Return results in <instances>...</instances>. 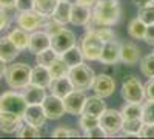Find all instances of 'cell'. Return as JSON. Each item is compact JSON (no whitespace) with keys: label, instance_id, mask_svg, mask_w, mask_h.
<instances>
[{"label":"cell","instance_id":"obj_2","mask_svg":"<svg viewBox=\"0 0 154 139\" xmlns=\"http://www.w3.org/2000/svg\"><path fill=\"white\" fill-rule=\"evenodd\" d=\"M31 70L26 64H12L6 67L5 81L12 90H23L31 82Z\"/></svg>","mask_w":154,"mask_h":139},{"label":"cell","instance_id":"obj_39","mask_svg":"<svg viewBox=\"0 0 154 139\" xmlns=\"http://www.w3.org/2000/svg\"><path fill=\"white\" fill-rule=\"evenodd\" d=\"M62 28H63V25H62L60 22L54 20V19H51V17H49V20L46 19V22H45V25H43V31H45L49 37L54 36L56 33H59Z\"/></svg>","mask_w":154,"mask_h":139},{"label":"cell","instance_id":"obj_16","mask_svg":"<svg viewBox=\"0 0 154 139\" xmlns=\"http://www.w3.org/2000/svg\"><path fill=\"white\" fill-rule=\"evenodd\" d=\"M45 90H46V88L29 82L22 90V94H23L25 100L28 102V105H42V102L46 97V91Z\"/></svg>","mask_w":154,"mask_h":139},{"label":"cell","instance_id":"obj_30","mask_svg":"<svg viewBox=\"0 0 154 139\" xmlns=\"http://www.w3.org/2000/svg\"><path fill=\"white\" fill-rule=\"evenodd\" d=\"M143 121L142 119H123L122 124V133L123 134H130V136H139L140 130H142Z\"/></svg>","mask_w":154,"mask_h":139},{"label":"cell","instance_id":"obj_15","mask_svg":"<svg viewBox=\"0 0 154 139\" xmlns=\"http://www.w3.org/2000/svg\"><path fill=\"white\" fill-rule=\"evenodd\" d=\"M49 91L51 94H54L57 97H66L72 90H74V85L71 82V79L68 76H60V77H53L49 84Z\"/></svg>","mask_w":154,"mask_h":139},{"label":"cell","instance_id":"obj_18","mask_svg":"<svg viewBox=\"0 0 154 139\" xmlns=\"http://www.w3.org/2000/svg\"><path fill=\"white\" fill-rule=\"evenodd\" d=\"M91 6H86L82 3H72V9H71V20L69 23L75 25V27H85L91 19Z\"/></svg>","mask_w":154,"mask_h":139},{"label":"cell","instance_id":"obj_49","mask_svg":"<svg viewBox=\"0 0 154 139\" xmlns=\"http://www.w3.org/2000/svg\"><path fill=\"white\" fill-rule=\"evenodd\" d=\"M5 71H6V62L0 59V79L5 77Z\"/></svg>","mask_w":154,"mask_h":139},{"label":"cell","instance_id":"obj_10","mask_svg":"<svg viewBox=\"0 0 154 139\" xmlns=\"http://www.w3.org/2000/svg\"><path fill=\"white\" fill-rule=\"evenodd\" d=\"M86 94L82 90H72L66 97H63V105H65V111L68 115L77 116L83 113V107L86 102Z\"/></svg>","mask_w":154,"mask_h":139},{"label":"cell","instance_id":"obj_35","mask_svg":"<svg viewBox=\"0 0 154 139\" xmlns=\"http://www.w3.org/2000/svg\"><path fill=\"white\" fill-rule=\"evenodd\" d=\"M99 125V118L97 116H93V115H86V113H82L80 115V119H79V127L85 131L91 130L94 127Z\"/></svg>","mask_w":154,"mask_h":139},{"label":"cell","instance_id":"obj_21","mask_svg":"<svg viewBox=\"0 0 154 139\" xmlns=\"http://www.w3.org/2000/svg\"><path fill=\"white\" fill-rule=\"evenodd\" d=\"M105 110H106V104H105L103 97H100V96H97V94L86 97V102H85V107H83V113H86V115H93V116H97V118H99Z\"/></svg>","mask_w":154,"mask_h":139},{"label":"cell","instance_id":"obj_11","mask_svg":"<svg viewBox=\"0 0 154 139\" xmlns=\"http://www.w3.org/2000/svg\"><path fill=\"white\" fill-rule=\"evenodd\" d=\"M42 108L45 111V116L46 119H60L63 115H65V105H63V99L62 97H57L54 94H46L45 100L42 102Z\"/></svg>","mask_w":154,"mask_h":139},{"label":"cell","instance_id":"obj_46","mask_svg":"<svg viewBox=\"0 0 154 139\" xmlns=\"http://www.w3.org/2000/svg\"><path fill=\"white\" fill-rule=\"evenodd\" d=\"M8 27H9V16H8L6 9L0 8V33H2L5 28H8Z\"/></svg>","mask_w":154,"mask_h":139},{"label":"cell","instance_id":"obj_37","mask_svg":"<svg viewBox=\"0 0 154 139\" xmlns=\"http://www.w3.org/2000/svg\"><path fill=\"white\" fill-rule=\"evenodd\" d=\"M143 111H142V121L143 122H149L154 124V100L151 99H145L143 100Z\"/></svg>","mask_w":154,"mask_h":139},{"label":"cell","instance_id":"obj_40","mask_svg":"<svg viewBox=\"0 0 154 139\" xmlns=\"http://www.w3.org/2000/svg\"><path fill=\"white\" fill-rule=\"evenodd\" d=\"M53 136L54 137H65V136H80L79 131H75L72 128H66V127H57L53 130Z\"/></svg>","mask_w":154,"mask_h":139},{"label":"cell","instance_id":"obj_24","mask_svg":"<svg viewBox=\"0 0 154 139\" xmlns=\"http://www.w3.org/2000/svg\"><path fill=\"white\" fill-rule=\"evenodd\" d=\"M51 73L48 70V67H43V65H37L31 70V84H35V85H40L43 88H48L49 84H51Z\"/></svg>","mask_w":154,"mask_h":139},{"label":"cell","instance_id":"obj_7","mask_svg":"<svg viewBox=\"0 0 154 139\" xmlns=\"http://www.w3.org/2000/svg\"><path fill=\"white\" fill-rule=\"evenodd\" d=\"M48 17H45L43 14H40L38 11L31 9V11H19V14L16 16V22L19 25V28L28 31V33H34L38 28H42Z\"/></svg>","mask_w":154,"mask_h":139},{"label":"cell","instance_id":"obj_5","mask_svg":"<svg viewBox=\"0 0 154 139\" xmlns=\"http://www.w3.org/2000/svg\"><path fill=\"white\" fill-rule=\"evenodd\" d=\"M28 107V102L25 100L22 93L17 91H5L0 96V111L11 113L23 119V113Z\"/></svg>","mask_w":154,"mask_h":139},{"label":"cell","instance_id":"obj_27","mask_svg":"<svg viewBox=\"0 0 154 139\" xmlns=\"http://www.w3.org/2000/svg\"><path fill=\"white\" fill-rule=\"evenodd\" d=\"M145 31H146V25L139 17L130 20V23H128V34L136 40H142L145 37Z\"/></svg>","mask_w":154,"mask_h":139},{"label":"cell","instance_id":"obj_29","mask_svg":"<svg viewBox=\"0 0 154 139\" xmlns=\"http://www.w3.org/2000/svg\"><path fill=\"white\" fill-rule=\"evenodd\" d=\"M57 3H59V0H34V9L49 19L53 16Z\"/></svg>","mask_w":154,"mask_h":139},{"label":"cell","instance_id":"obj_22","mask_svg":"<svg viewBox=\"0 0 154 139\" xmlns=\"http://www.w3.org/2000/svg\"><path fill=\"white\" fill-rule=\"evenodd\" d=\"M19 54H20V49L11 42V39L8 36L0 37V59L5 60V62H11Z\"/></svg>","mask_w":154,"mask_h":139},{"label":"cell","instance_id":"obj_41","mask_svg":"<svg viewBox=\"0 0 154 139\" xmlns=\"http://www.w3.org/2000/svg\"><path fill=\"white\" fill-rule=\"evenodd\" d=\"M17 11H31L34 9V0H16Z\"/></svg>","mask_w":154,"mask_h":139},{"label":"cell","instance_id":"obj_47","mask_svg":"<svg viewBox=\"0 0 154 139\" xmlns=\"http://www.w3.org/2000/svg\"><path fill=\"white\" fill-rule=\"evenodd\" d=\"M0 8H2V9H12V8H16V0H0Z\"/></svg>","mask_w":154,"mask_h":139},{"label":"cell","instance_id":"obj_20","mask_svg":"<svg viewBox=\"0 0 154 139\" xmlns=\"http://www.w3.org/2000/svg\"><path fill=\"white\" fill-rule=\"evenodd\" d=\"M22 118L11 115V113L0 111V131L3 133H16L22 125Z\"/></svg>","mask_w":154,"mask_h":139},{"label":"cell","instance_id":"obj_52","mask_svg":"<svg viewBox=\"0 0 154 139\" xmlns=\"http://www.w3.org/2000/svg\"><path fill=\"white\" fill-rule=\"evenodd\" d=\"M152 53H154V51H152Z\"/></svg>","mask_w":154,"mask_h":139},{"label":"cell","instance_id":"obj_17","mask_svg":"<svg viewBox=\"0 0 154 139\" xmlns=\"http://www.w3.org/2000/svg\"><path fill=\"white\" fill-rule=\"evenodd\" d=\"M51 46V37L42 30V31H34L29 33V43H28V49L32 54H37L43 51V49Z\"/></svg>","mask_w":154,"mask_h":139},{"label":"cell","instance_id":"obj_50","mask_svg":"<svg viewBox=\"0 0 154 139\" xmlns=\"http://www.w3.org/2000/svg\"><path fill=\"white\" fill-rule=\"evenodd\" d=\"M77 3H82V5H86V6H94L97 3V0H77Z\"/></svg>","mask_w":154,"mask_h":139},{"label":"cell","instance_id":"obj_26","mask_svg":"<svg viewBox=\"0 0 154 139\" xmlns=\"http://www.w3.org/2000/svg\"><path fill=\"white\" fill-rule=\"evenodd\" d=\"M60 57L66 62L69 68H71V67H75V65H79V64H83V60H85L80 46H75V45L71 46L69 49H66V51L63 53V54H60Z\"/></svg>","mask_w":154,"mask_h":139},{"label":"cell","instance_id":"obj_32","mask_svg":"<svg viewBox=\"0 0 154 139\" xmlns=\"http://www.w3.org/2000/svg\"><path fill=\"white\" fill-rule=\"evenodd\" d=\"M57 57H59V54L49 46V48H46V49H43V51H40V53L35 54V62H37V65L49 67Z\"/></svg>","mask_w":154,"mask_h":139},{"label":"cell","instance_id":"obj_51","mask_svg":"<svg viewBox=\"0 0 154 139\" xmlns=\"http://www.w3.org/2000/svg\"><path fill=\"white\" fill-rule=\"evenodd\" d=\"M152 2H154V0H152Z\"/></svg>","mask_w":154,"mask_h":139},{"label":"cell","instance_id":"obj_23","mask_svg":"<svg viewBox=\"0 0 154 139\" xmlns=\"http://www.w3.org/2000/svg\"><path fill=\"white\" fill-rule=\"evenodd\" d=\"M71 9H72V3L69 0H59V3L53 12V16H51V19L60 22L62 25H66L71 20Z\"/></svg>","mask_w":154,"mask_h":139},{"label":"cell","instance_id":"obj_28","mask_svg":"<svg viewBox=\"0 0 154 139\" xmlns=\"http://www.w3.org/2000/svg\"><path fill=\"white\" fill-rule=\"evenodd\" d=\"M142 111H143L142 104H134V102H126L120 110L123 119H142Z\"/></svg>","mask_w":154,"mask_h":139},{"label":"cell","instance_id":"obj_36","mask_svg":"<svg viewBox=\"0 0 154 139\" xmlns=\"http://www.w3.org/2000/svg\"><path fill=\"white\" fill-rule=\"evenodd\" d=\"M137 17L142 20L145 25H151V23H154V2L149 3V5H146V6L139 8Z\"/></svg>","mask_w":154,"mask_h":139},{"label":"cell","instance_id":"obj_38","mask_svg":"<svg viewBox=\"0 0 154 139\" xmlns=\"http://www.w3.org/2000/svg\"><path fill=\"white\" fill-rule=\"evenodd\" d=\"M91 31H94L103 42H109V40L116 39V33H114V30L111 27H97V28H94Z\"/></svg>","mask_w":154,"mask_h":139},{"label":"cell","instance_id":"obj_43","mask_svg":"<svg viewBox=\"0 0 154 139\" xmlns=\"http://www.w3.org/2000/svg\"><path fill=\"white\" fill-rule=\"evenodd\" d=\"M85 136H86V137H103V136H108V134L105 133V130L102 128L100 125H97V127L85 131Z\"/></svg>","mask_w":154,"mask_h":139},{"label":"cell","instance_id":"obj_12","mask_svg":"<svg viewBox=\"0 0 154 139\" xmlns=\"http://www.w3.org/2000/svg\"><path fill=\"white\" fill-rule=\"evenodd\" d=\"M93 91L100 97H109L116 91V81L105 73L96 74L93 82Z\"/></svg>","mask_w":154,"mask_h":139},{"label":"cell","instance_id":"obj_45","mask_svg":"<svg viewBox=\"0 0 154 139\" xmlns=\"http://www.w3.org/2000/svg\"><path fill=\"white\" fill-rule=\"evenodd\" d=\"M143 40H145L148 45L154 46V23L146 25V31H145V37H143Z\"/></svg>","mask_w":154,"mask_h":139},{"label":"cell","instance_id":"obj_13","mask_svg":"<svg viewBox=\"0 0 154 139\" xmlns=\"http://www.w3.org/2000/svg\"><path fill=\"white\" fill-rule=\"evenodd\" d=\"M99 62L102 65H106V67L119 64L120 62V42L116 40V39H112L109 42H105Z\"/></svg>","mask_w":154,"mask_h":139},{"label":"cell","instance_id":"obj_4","mask_svg":"<svg viewBox=\"0 0 154 139\" xmlns=\"http://www.w3.org/2000/svg\"><path fill=\"white\" fill-rule=\"evenodd\" d=\"M120 94L125 99V102L143 104V100L146 99L145 97V87L133 74H128V76H125V77H123Z\"/></svg>","mask_w":154,"mask_h":139},{"label":"cell","instance_id":"obj_1","mask_svg":"<svg viewBox=\"0 0 154 139\" xmlns=\"http://www.w3.org/2000/svg\"><path fill=\"white\" fill-rule=\"evenodd\" d=\"M120 19V3L119 0H97L93 6L91 19L85 25L86 31L97 27H112Z\"/></svg>","mask_w":154,"mask_h":139},{"label":"cell","instance_id":"obj_9","mask_svg":"<svg viewBox=\"0 0 154 139\" xmlns=\"http://www.w3.org/2000/svg\"><path fill=\"white\" fill-rule=\"evenodd\" d=\"M74 45H75V34L65 27H63L59 33H56L54 36H51V48H53L59 56L63 54L66 49H69Z\"/></svg>","mask_w":154,"mask_h":139},{"label":"cell","instance_id":"obj_33","mask_svg":"<svg viewBox=\"0 0 154 139\" xmlns=\"http://www.w3.org/2000/svg\"><path fill=\"white\" fill-rule=\"evenodd\" d=\"M140 71L146 77H154V53L140 59Z\"/></svg>","mask_w":154,"mask_h":139},{"label":"cell","instance_id":"obj_42","mask_svg":"<svg viewBox=\"0 0 154 139\" xmlns=\"http://www.w3.org/2000/svg\"><path fill=\"white\" fill-rule=\"evenodd\" d=\"M139 136H142V137H154V124L143 122L142 130H140V134Z\"/></svg>","mask_w":154,"mask_h":139},{"label":"cell","instance_id":"obj_3","mask_svg":"<svg viewBox=\"0 0 154 139\" xmlns=\"http://www.w3.org/2000/svg\"><path fill=\"white\" fill-rule=\"evenodd\" d=\"M68 77L71 79L74 90H82L86 91L89 88H93V82L96 77V73L91 67L86 64H79L75 67H71L68 71Z\"/></svg>","mask_w":154,"mask_h":139},{"label":"cell","instance_id":"obj_25","mask_svg":"<svg viewBox=\"0 0 154 139\" xmlns=\"http://www.w3.org/2000/svg\"><path fill=\"white\" fill-rule=\"evenodd\" d=\"M8 37L20 51L22 49H28V43H29V33L28 31H25L22 28H16L8 34Z\"/></svg>","mask_w":154,"mask_h":139},{"label":"cell","instance_id":"obj_8","mask_svg":"<svg viewBox=\"0 0 154 139\" xmlns=\"http://www.w3.org/2000/svg\"><path fill=\"white\" fill-rule=\"evenodd\" d=\"M123 116L122 113L112 108H106L102 115L99 116V125L105 130L106 134H117L122 130Z\"/></svg>","mask_w":154,"mask_h":139},{"label":"cell","instance_id":"obj_48","mask_svg":"<svg viewBox=\"0 0 154 139\" xmlns=\"http://www.w3.org/2000/svg\"><path fill=\"white\" fill-rule=\"evenodd\" d=\"M134 3L137 8H142V6H146L149 3H152V0H134Z\"/></svg>","mask_w":154,"mask_h":139},{"label":"cell","instance_id":"obj_31","mask_svg":"<svg viewBox=\"0 0 154 139\" xmlns=\"http://www.w3.org/2000/svg\"><path fill=\"white\" fill-rule=\"evenodd\" d=\"M49 73H51V77H60V76H68V71H69V67L65 60H63L60 56L48 67Z\"/></svg>","mask_w":154,"mask_h":139},{"label":"cell","instance_id":"obj_19","mask_svg":"<svg viewBox=\"0 0 154 139\" xmlns=\"http://www.w3.org/2000/svg\"><path fill=\"white\" fill-rule=\"evenodd\" d=\"M23 121L26 124L35 125V127H42L46 121V116H45V111H43L42 105H28L25 113H23Z\"/></svg>","mask_w":154,"mask_h":139},{"label":"cell","instance_id":"obj_44","mask_svg":"<svg viewBox=\"0 0 154 139\" xmlns=\"http://www.w3.org/2000/svg\"><path fill=\"white\" fill-rule=\"evenodd\" d=\"M143 87H145V97L154 100V77H148V82Z\"/></svg>","mask_w":154,"mask_h":139},{"label":"cell","instance_id":"obj_6","mask_svg":"<svg viewBox=\"0 0 154 139\" xmlns=\"http://www.w3.org/2000/svg\"><path fill=\"white\" fill-rule=\"evenodd\" d=\"M103 45H105V42L94 31H86V34L82 39V43H80L83 57L86 60H99L102 49H103Z\"/></svg>","mask_w":154,"mask_h":139},{"label":"cell","instance_id":"obj_34","mask_svg":"<svg viewBox=\"0 0 154 139\" xmlns=\"http://www.w3.org/2000/svg\"><path fill=\"white\" fill-rule=\"evenodd\" d=\"M16 134L19 137H37V136H40V127H35V125H31V124L25 122L19 127Z\"/></svg>","mask_w":154,"mask_h":139},{"label":"cell","instance_id":"obj_14","mask_svg":"<svg viewBox=\"0 0 154 139\" xmlns=\"http://www.w3.org/2000/svg\"><path fill=\"white\" fill-rule=\"evenodd\" d=\"M120 62L126 67H134L140 62V48L134 42L120 43Z\"/></svg>","mask_w":154,"mask_h":139}]
</instances>
